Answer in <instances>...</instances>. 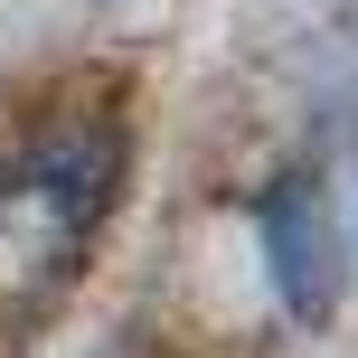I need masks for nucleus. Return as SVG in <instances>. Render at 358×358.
I'll list each match as a JSON object with an SVG mask.
<instances>
[{"mask_svg": "<svg viewBox=\"0 0 358 358\" xmlns=\"http://www.w3.org/2000/svg\"><path fill=\"white\" fill-rule=\"evenodd\" d=\"M123 189V132L113 123H48L10 170H0V217L38 236V255H76L94 217Z\"/></svg>", "mask_w": 358, "mask_h": 358, "instance_id": "nucleus-1", "label": "nucleus"}, {"mask_svg": "<svg viewBox=\"0 0 358 358\" xmlns=\"http://www.w3.org/2000/svg\"><path fill=\"white\" fill-rule=\"evenodd\" d=\"M255 236H264V273H273V302L292 311L302 330H321L340 311V227H330V198L311 170L273 179L255 198Z\"/></svg>", "mask_w": 358, "mask_h": 358, "instance_id": "nucleus-2", "label": "nucleus"}]
</instances>
